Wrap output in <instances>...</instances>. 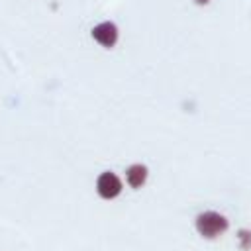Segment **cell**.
I'll use <instances>...</instances> for the list:
<instances>
[{
    "label": "cell",
    "mask_w": 251,
    "mask_h": 251,
    "mask_svg": "<svg viewBox=\"0 0 251 251\" xmlns=\"http://www.w3.org/2000/svg\"><path fill=\"white\" fill-rule=\"evenodd\" d=\"M229 227L227 218H224L218 212L206 210L196 218V229L204 239H216Z\"/></svg>",
    "instance_id": "1"
},
{
    "label": "cell",
    "mask_w": 251,
    "mask_h": 251,
    "mask_svg": "<svg viewBox=\"0 0 251 251\" xmlns=\"http://www.w3.org/2000/svg\"><path fill=\"white\" fill-rule=\"evenodd\" d=\"M96 192L104 200L116 198L122 192V180H120V176L116 173H112V171L100 173L98 178H96Z\"/></svg>",
    "instance_id": "2"
},
{
    "label": "cell",
    "mask_w": 251,
    "mask_h": 251,
    "mask_svg": "<svg viewBox=\"0 0 251 251\" xmlns=\"http://www.w3.org/2000/svg\"><path fill=\"white\" fill-rule=\"evenodd\" d=\"M237 241H239V249H243V251L251 249V229H239Z\"/></svg>",
    "instance_id": "5"
},
{
    "label": "cell",
    "mask_w": 251,
    "mask_h": 251,
    "mask_svg": "<svg viewBox=\"0 0 251 251\" xmlns=\"http://www.w3.org/2000/svg\"><path fill=\"white\" fill-rule=\"evenodd\" d=\"M118 27L114 22H102L92 27V39L102 47H114L118 41Z\"/></svg>",
    "instance_id": "3"
},
{
    "label": "cell",
    "mask_w": 251,
    "mask_h": 251,
    "mask_svg": "<svg viewBox=\"0 0 251 251\" xmlns=\"http://www.w3.org/2000/svg\"><path fill=\"white\" fill-rule=\"evenodd\" d=\"M126 180L131 188H141L147 180V167L141 165V163H135V165H129L127 171H126Z\"/></svg>",
    "instance_id": "4"
},
{
    "label": "cell",
    "mask_w": 251,
    "mask_h": 251,
    "mask_svg": "<svg viewBox=\"0 0 251 251\" xmlns=\"http://www.w3.org/2000/svg\"><path fill=\"white\" fill-rule=\"evenodd\" d=\"M194 2H196V4H200V6H206L210 0H194Z\"/></svg>",
    "instance_id": "6"
}]
</instances>
